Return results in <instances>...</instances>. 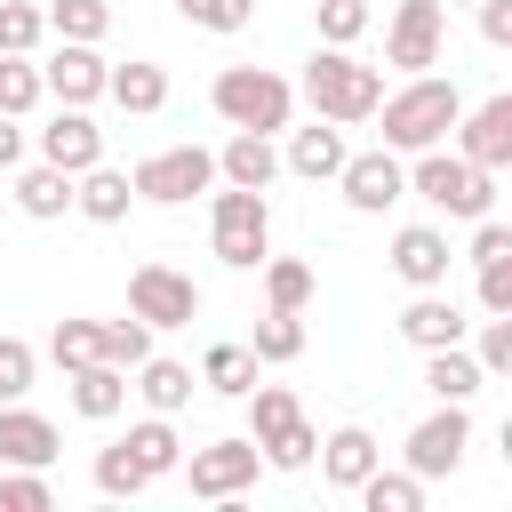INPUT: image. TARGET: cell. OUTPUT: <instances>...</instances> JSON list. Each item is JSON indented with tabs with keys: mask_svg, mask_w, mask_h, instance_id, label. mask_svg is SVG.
Instances as JSON below:
<instances>
[{
	"mask_svg": "<svg viewBox=\"0 0 512 512\" xmlns=\"http://www.w3.org/2000/svg\"><path fill=\"white\" fill-rule=\"evenodd\" d=\"M32 368H40V352L24 336H0V400H24L32 392Z\"/></svg>",
	"mask_w": 512,
	"mask_h": 512,
	"instance_id": "7bdbcfd3",
	"label": "cell"
},
{
	"mask_svg": "<svg viewBox=\"0 0 512 512\" xmlns=\"http://www.w3.org/2000/svg\"><path fill=\"white\" fill-rule=\"evenodd\" d=\"M176 472H184V488H192V496H216V504H232L240 488H256L264 456H256V440L240 432V440H208V448H192Z\"/></svg>",
	"mask_w": 512,
	"mask_h": 512,
	"instance_id": "9c48e42d",
	"label": "cell"
},
{
	"mask_svg": "<svg viewBox=\"0 0 512 512\" xmlns=\"http://www.w3.org/2000/svg\"><path fill=\"white\" fill-rule=\"evenodd\" d=\"M208 104H216L224 128H256V136H280L296 120V88L280 72H264V64H224L216 88H208Z\"/></svg>",
	"mask_w": 512,
	"mask_h": 512,
	"instance_id": "3957f363",
	"label": "cell"
},
{
	"mask_svg": "<svg viewBox=\"0 0 512 512\" xmlns=\"http://www.w3.org/2000/svg\"><path fill=\"white\" fill-rule=\"evenodd\" d=\"M128 200H136L128 168H104V160H96V168H80V176H72V208H80L88 224H120V216H128Z\"/></svg>",
	"mask_w": 512,
	"mask_h": 512,
	"instance_id": "44dd1931",
	"label": "cell"
},
{
	"mask_svg": "<svg viewBox=\"0 0 512 512\" xmlns=\"http://www.w3.org/2000/svg\"><path fill=\"white\" fill-rule=\"evenodd\" d=\"M480 312H512V256L480 264Z\"/></svg>",
	"mask_w": 512,
	"mask_h": 512,
	"instance_id": "bcb514c9",
	"label": "cell"
},
{
	"mask_svg": "<svg viewBox=\"0 0 512 512\" xmlns=\"http://www.w3.org/2000/svg\"><path fill=\"white\" fill-rule=\"evenodd\" d=\"M144 480H152V472H144V464L128 456V440H112V448H96V488H104V496H136Z\"/></svg>",
	"mask_w": 512,
	"mask_h": 512,
	"instance_id": "60d3db41",
	"label": "cell"
},
{
	"mask_svg": "<svg viewBox=\"0 0 512 512\" xmlns=\"http://www.w3.org/2000/svg\"><path fill=\"white\" fill-rule=\"evenodd\" d=\"M448 8H472V0H448Z\"/></svg>",
	"mask_w": 512,
	"mask_h": 512,
	"instance_id": "681fc988",
	"label": "cell"
},
{
	"mask_svg": "<svg viewBox=\"0 0 512 512\" xmlns=\"http://www.w3.org/2000/svg\"><path fill=\"white\" fill-rule=\"evenodd\" d=\"M40 96H48V88H40V64H32V56H0V112L24 120Z\"/></svg>",
	"mask_w": 512,
	"mask_h": 512,
	"instance_id": "f35d334b",
	"label": "cell"
},
{
	"mask_svg": "<svg viewBox=\"0 0 512 512\" xmlns=\"http://www.w3.org/2000/svg\"><path fill=\"white\" fill-rule=\"evenodd\" d=\"M312 16H320V48H352L376 8H368V0H312Z\"/></svg>",
	"mask_w": 512,
	"mask_h": 512,
	"instance_id": "8d00e7d4",
	"label": "cell"
},
{
	"mask_svg": "<svg viewBox=\"0 0 512 512\" xmlns=\"http://www.w3.org/2000/svg\"><path fill=\"white\" fill-rule=\"evenodd\" d=\"M408 192L424 200V208H440V216H456V224H480V216H496V176L488 168H472L464 152H416V168H408Z\"/></svg>",
	"mask_w": 512,
	"mask_h": 512,
	"instance_id": "277c9868",
	"label": "cell"
},
{
	"mask_svg": "<svg viewBox=\"0 0 512 512\" xmlns=\"http://www.w3.org/2000/svg\"><path fill=\"white\" fill-rule=\"evenodd\" d=\"M312 448H320V432H312L304 416H288L272 440H256V456H264L272 472H304V464H312Z\"/></svg>",
	"mask_w": 512,
	"mask_h": 512,
	"instance_id": "e575fe53",
	"label": "cell"
},
{
	"mask_svg": "<svg viewBox=\"0 0 512 512\" xmlns=\"http://www.w3.org/2000/svg\"><path fill=\"white\" fill-rule=\"evenodd\" d=\"M472 360H480V376H504V368H512V312H488V328H480Z\"/></svg>",
	"mask_w": 512,
	"mask_h": 512,
	"instance_id": "ee69618b",
	"label": "cell"
},
{
	"mask_svg": "<svg viewBox=\"0 0 512 512\" xmlns=\"http://www.w3.org/2000/svg\"><path fill=\"white\" fill-rule=\"evenodd\" d=\"M40 16H48L56 40H104V32H112V8H104V0H48Z\"/></svg>",
	"mask_w": 512,
	"mask_h": 512,
	"instance_id": "d6a6232c",
	"label": "cell"
},
{
	"mask_svg": "<svg viewBox=\"0 0 512 512\" xmlns=\"http://www.w3.org/2000/svg\"><path fill=\"white\" fill-rule=\"evenodd\" d=\"M16 160H24V128H16V120H8V112H0V176H8V168H16Z\"/></svg>",
	"mask_w": 512,
	"mask_h": 512,
	"instance_id": "c3c4849f",
	"label": "cell"
},
{
	"mask_svg": "<svg viewBox=\"0 0 512 512\" xmlns=\"http://www.w3.org/2000/svg\"><path fill=\"white\" fill-rule=\"evenodd\" d=\"M240 400H248V440H272V432H280V424H288V416H304V408H296V392H288V384H248V392H240Z\"/></svg>",
	"mask_w": 512,
	"mask_h": 512,
	"instance_id": "836d02e7",
	"label": "cell"
},
{
	"mask_svg": "<svg viewBox=\"0 0 512 512\" xmlns=\"http://www.w3.org/2000/svg\"><path fill=\"white\" fill-rule=\"evenodd\" d=\"M312 456H320L328 488H344V496H352V488H360V480H368V472L384 464V448H376V432H368V424H336V432H328V440H320Z\"/></svg>",
	"mask_w": 512,
	"mask_h": 512,
	"instance_id": "2e32d148",
	"label": "cell"
},
{
	"mask_svg": "<svg viewBox=\"0 0 512 512\" xmlns=\"http://www.w3.org/2000/svg\"><path fill=\"white\" fill-rule=\"evenodd\" d=\"M504 256H512V232H504L496 216H480V224H472V264H504Z\"/></svg>",
	"mask_w": 512,
	"mask_h": 512,
	"instance_id": "f6af8a7d",
	"label": "cell"
},
{
	"mask_svg": "<svg viewBox=\"0 0 512 512\" xmlns=\"http://www.w3.org/2000/svg\"><path fill=\"white\" fill-rule=\"evenodd\" d=\"M336 184H344V208H360V216H384L392 200H408V160H400L392 144H376V152H344Z\"/></svg>",
	"mask_w": 512,
	"mask_h": 512,
	"instance_id": "8fae6325",
	"label": "cell"
},
{
	"mask_svg": "<svg viewBox=\"0 0 512 512\" xmlns=\"http://www.w3.org/2000/svg\"><path fill=\"white\" fill-rule=\"evenodd\" d=\"M352 496H360L368 512H424V480H416V472H384V464H376Z\"/></svg>",
	"mask_w": 512,
	"mask_h": 512,
	"instance_id": "f546056e",
	"label": "cell"
},
{
	"mask_svg": "<svg viewBox=\"0 0 512 512\" xmlns=\"http://www.w3.org/2000/svg\"><path fill=\"white\" fill-rule=\"evenodd\" d=\"M128 312H136L144 328H192V320H200V288H192V272H176V264H136V272H128Z\"/></svg>",
	"mask_w": 512,
	"mask_h": 512,
	"instance_id": "ba28073f",
	"label": "cell"
},
{
	"mask_svg": "<svg viewBox=\"0 0 512 512\" xmlns=\"http://www.w3.org/2000/svg\"><path fill=\"white\" fill-rule=\"evenodd\" d=\"M456 112H464V88H456V80H440V72H408L392 96H376L368 120H384V144H392V152H432V144H448Z\"/></svg>",
	"mask_w": 512,
	"mask_h": 512,
	"instance_id": "6da1fadb",
	"label": "cell"
},
{
	"mask_svg": "<svg viewBox=\"0 0 512 512\" xmlns=\"http://www.w3.org/2000/svg\"><path fill=\"white\" fill-rule=\"evenodd\" d=\"M48 504H56V488H48L40 464H8L0 472V512H48Z\"/></svg>",
	"mask_w": 512,
	"mask_h": 512,
	"instance_id": "d590c367",
	"label": "cell"
},
{
	"mask_svg": "<svg viewBox=\"0 0 512 512\" xmlns=\"http://www.w3.org/2000/svg\"><path fill=\"white\" fill-rule=\"evenodd\" d=\"M344 152H352V144H344V128L312 112V128H288L280 168H288V176H304V184H320V176H336V168H344Z\"/></svg>",
	"mask_w": 512,
	"mask_h": 512,
	"instance_id": "e0dca14e",
	"label": "cell"
},
{
	"mask_svg": "<svg viewBox=\"0 0 512 512\" xmlns=\"http://www.w3.org/2000/svg\"><path fill=\"white\" fill-rule=\"evenodd\" d=\"M144 352H152V328H144L136 312H128V320H104V360H112V368H136Z\"/></svg>",
	"mask_w": 512,
	"mask_h": 512,
	"instance_id": "b9f144b4",
	"label": "cell"
},
{
	"mask_svg": "<svg viewBox=\"0 0 512 512\" xmlns=\"http://www.w3.org/2000/svg\"><path fill=\"white\" fill-rule=\"evenodd\" d=\"M64 384H72V416H88V424H112V416L128 408V368H112V360L72 368Z\"/></svg>",
	"mask_w": 512,
	"mask_h": 512,
	"instance_id": "ffe728a7",
	"label": "cell"
},
{
	"mask_svg": "<svg viewBox=\"0 0 512 512\" xmlns=\"http://www.w3.org/2000/svg\"><path fill=\"white\" fill-rule=\"evenodd\" d=\"M16 208H24V216H40V224H48V216H64V208H72V176H64V168H48V160H40V168H24V176H16Z\"/></svg>",
	"mask_w": 512,
	"mask_h": 512,
	"instance_id": "4316f807",
	"label": "cell"
},
{
	"mask_svg": "<svg viewBox=\"0 0 512 512\" xmlns=\"http://www.w3.org/2000/svg\"><path fill=\"white\" fill-rule=\"evenodd\" d=\"M464 448H472V416H464V400H440V408L408 432V448H400V456H408V472H416V480H448V472L464 464Z\"/></svg>",
	"mask_w": 512,
	"mask_h": 512,
	"instance_id": "30bf717a",
	"label": "cell"
},
{
	"mask_svg": "<svg viewBox=\"0 0 512 512\" xmlns=\"http://www.w3.org/2000/svg\"><path fill=\"white\" fill-rule=\"evenodd\" d=\"M128 376H136L128 392H144V408H152V416H176V408L192 400V384H200V376H192L184 360H160V352H144V360H136Z\"/></svg>",
	"mask_w": 512,
	"mask_h": 512,
	"instance_id": "cb8c5ba5",
	"label": "cell"
},
{
	"mask_svg": "<svg viewBox=\"0 0 512 512\" xmlns=\"http://www.w3.org/2000/svg\"><path fill=\"white\" fill-rule=\"evenodd\" d=\"M448 264H456V248H448L440 224H400L392 232V272L408 288H448Z\"/></svg>",
	"mask_w": 512,
	"mask_h": 512,
	"instance_id": "9a60e30c",
	"label": "cell"
},
{
	"mask_svg": "<svg viewBox=\"0 0 512 512\" xmlns=\"http://www.w3.org/2000/svg\"><path fill=\"white\" fill-rule=\"evenodd\" d=\"M40 160L64 168V176H80V168L104 160V128L88 120V104H56V120L40 128Z\"/></svg>",
	"mask_w": 512,
	"mask_h": 512,
	"instance_id": "4fadbf2b",
	"label": "cell"
},
{
	"mask_svg": "<svg viewBox=\"0 0 512 512\" xmlns=\"http://www.w3.org/2000/svg\"><path fill=\"white\" fill-rule=\"evenodd\" d=\"M312 288H320V280H312L304 256H264V304H272V312H304Z\"/></svg>",
	"mask_w": 512,
	"mask_h": 512,
	"instance_id": "83f0119b",
	"label": "cell"
},
{
	"mask_svg": "<svg viewBox=\"0 0 512 512\" xmlns=\"http://www.w3.org/2000/svg\"><path fill=\"white\" fill-rule=\"evenodd\" d=\"M448 48V8L440 0H400L392 24H384V64L408 80V72H432Z\"/></svg>",
	"mask_w": 512,
	"mask_h": 512,
	"instance_id": "52a82bcc",
	"label": "cell"
},
{
	"mask_svg": "<svg viewBox=\"0 0 512 512\" xmlns=\"http://www.w3.org/2000/svg\"><path fill=\"white\" fill-rule=\"evenodd\" d=\"M256 368H264V360H256L248 344H208V352H200V384L224 392V400H240V392L256 384Z\"/></svg>",
	"mask_w": 512,
	"mask_h": 512,
	"instance_id": "484cf974",
	"label": "cell"
},
{
	"mask_svg": "<svg viewBox=\"0 0 512 512\" xmlns=\"http://www.w3.org/2000/svg\"><path fill=\"white\" fill-rule=\"evenodd\" d=\"M376 96H384V72H376V64H360L352 48H312V64H304V104H312L320 120L360 128V120L376 112Z\"/></svg>",
	"mask_w": 512,
	"mask_h": 512,
	"instance_id": "7a4b0ae2",
	"label": "cell"
},
{
	"mask_svg": "<svg viewBox=\"0 0 512 512\" xmlns=\"http://www.w3.org/2000/svg\"><path fill=\"white\" fill-rule=\"evenodd\" d=\"M128 184H136V200H152V208H184L192 192L216 184V152H208V144H168V152L136 160Z\"/></svg>",
	"mask_w": 512,
	"mask_h": 512,
	"instance_id": "8992f818",
	"label": "cell"
},
{
	"mask_svg": "<svg viewBox=\"0 0 512 512\" xmlns=\"http://www.w3.org/2000/svg\"><path fill=\"white\" fill-rule=\"evenodd\" d=\"M216 176H224V184H248V192H264V184L280 176V152H272V136H256V128H232V144L216 152Z\"/></svg>",
	"mask_w": 512,
	"mask_h": 512,
	"instance_id": "603a6c76",
	"label": "cell"
},
{
	"mask_svg": "<svg viewBox=\"0 0 512 512\" xmlns=\"http://www.w3.org/2000/svg\"><path fill=\"white\" fill-rule=\"evenodd\" d=\"M0 464H56V424L24 400H0Z\"/></svg>",
	"mask_w": 512,
	"mask_h": 512,
	"instance_id": "d6986e66",
	"label": "cell"
},
{
	"mask_svg": "<svg viewBox=\"0 0 512 512\" xmlns=\"http://www.w3.org/2000/svg\"><path fill=\"white\" fill-rule=\"evenodd\" d=\"M128 456L160 480V472H176V464H184V440H176V424H168V416H144V424H128Z\"/></svg>",
	"mask_w": 512,
	"mask_h": 512,
	"instance_id": "f1b7e54d",
	"label": "cell"
},
{
	"mask_svg": "<svg viewBox=\"0 0 512 512\" xmlns=\"http://www.w3.org/2000/svg\"><path fill=\"white\" fill-rule=\"evenodd\" d=\"M48 360H56L64 376H72V368H88V360H104V320H56Z\"/></svg>",
	"mask_w": 512,
	"mask_h": 512,
	"instance_id": "1f68e13d",
	"label": "cell"
},
{
	"mask_svg": "<svg viewBox=\"0 0 512 512\" xmlns=\"http://www.w3.org/2000/svg\"><path fill=\"white\" fill-rule=\"evenodd\" d=\"M208 240H216V256H224L232 272H256V264L272 256V200L248 192V184H224V192L208 200Z\"/></svg>",
	"mask_w": 512,
	"mask_h": 512,
	"instance_id": "5b68a950",
	"label": "cell"
},
{
	"mask_svg": "<svg viewBox=\"0 0 512 512\" xmlns=\"http://www.w3.org/2000/svg\"><path fill=\"white\" fill-rule=\"evenodd\" d=\"M48 40V16L32 0H0V56H32Z\"/></svg>",
	"mask_w": 512,
	"mask_h": 512,
	"instance_id": "74e56055",
	"label": "cell"
},
{
	"mask_svg": "<svg viewBox=\"0 0 512 512\" xmlns=\"http://www.w3.org/2000/svg\"><path fill=\"white\" fill-rule=\"evenodd\" d=\"M424 392H432V400H472V392H480V360H472L464 344L424 352Z\"/></svg>",
	"mask_w": 512,
	"mask_h": 512,
	"instance_id": "d4e9b609",
	"label": "cell"
},
{
	"mask_svg": "<svg viewBox=\"0 0 512 512\" xmlns=\"http://www.w3.org/2000/svg\"><path fill=\"white\" fill-rule=\"evenodd\" d=\"M104 96H112L128 120H152V112L168 104V72L144 64V56H136V64H112V72H104Z\"/></svg>",
	"mask_w": 512,
	"mask_h": 512,
	"instance_id": "7402d4cb",
	"label": "cell"
},
{
	"mask_svg": "<svg viewBox=\"0 0 512 512\" xmlns=\"http://www.w3.org/2000/svg\"><path fill=\"white\" fill-rule=\"evenodd\" d=\"M248 352H256L264 368L296 360V352H304V312H264V320H256V336H248Z\"/></svg>",
	"mask_w": 512,
	"mask_h": 512,
	"instance_id": "4dcf8cb0",
	"label": "cell"
},
{
	"mask_svg": "<svg viewBox=\"0 0 512 512\" xmlns=\"http://www.w3.org/2000/svg\"><path fill=\"white\" fill-rule=\"evenodd\" d=\"M104 72H112V64L96 56V40H64V48L40 64V88H48L56 104H96V96H104Z\"/></svg>",
	"mask_w": 512,
	"mask_h": 512,
	"instance_id": "5bb4252c",
	"label": "cell"
},
{
	"mask_svg": "<svg viewBox=\"0 0 512 512\" xmlns=\"http://www.w3.org/2000/svg\"><path fill=\"white\" fill-rule=\"evenodd\" d=\"M464 312H456V296L448 288H416V304L400 312V336L416 344V352H440V344H464Z\"/></svg>",
	"mask_w": 512,
	"mask_h": 512,
	"instance_id": "ac0fdd59",
	"label": "cell"
},
{
	"mask_svg": "<svg viewBox=\"0 0 512 512\" xmlns=\"http://www.w3.org/2000/svg\"><path fill=\"white\" fill-rule=\"evenodd\" d=\"M448 136H456V152H464L472 168H488V176H496V168H512V96H488V104H464Z\"/></svg>",
	"mask_w": 512,
	"mask_h": 512,
	"instance_id": "7c38bea8",
	"label": "cell"
},
{
	"mask_svg": "<svg viewBox=\"0 0 512 512\" xmlns=\"http://www.w3.org/2000/svg\"><path fill=\"white\" fill-rule=\"evenodd\" d=\"M176 16L200 24V32H248L256 24V0H176Z\"/></svg>",
	"mask_w": 512,
	"mask_h": 512,
	"instance_id": "ab89813d",
	"label": "cell"
},
{
	"mask_svg": "<svg viewBox=\"0 0 512 512\" xmlns=\"http://www.w3.org/2000/svg\"><path fill=\"white\" fill-rule=\"evenodd\" d=\"M480 8V40L488 48H512V0H472Z\"/></svg>",
	"mask_w": 512,
	"mask_h": 512,
	"instance_id": "7dc6e473",
	"label": "cell"
}]
</instances>
